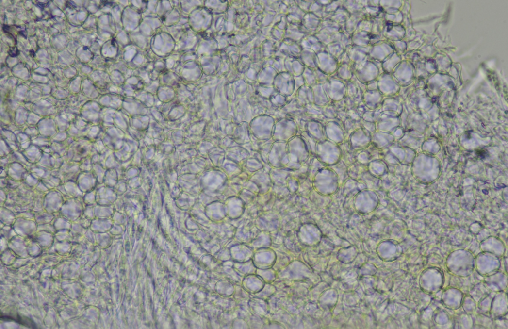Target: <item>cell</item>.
I'll list each match as a JSON object with an SVG mask.
<instances>
[{"instance_id": "2", "label": "cell", "mask_w": 508, "mask_h": 329, "mask_svg": "<svg viewBox=\"0 0 508 329\" xmlns=\"http://www.w3.org/2000/svg\"><path fill=\"white\" fill-rule=\"evenodd\" d=\"M340 182L336 172L329 167L319 170L313 178L314 186L319 190H335L338 187Z\"/></svg>"}, {"instance_id": "3", "label": "cell", "mask_w": 508, "mask_h": 329, "mask_svg": "<svg viewBox=\"0 0 508 329\" xmlns=\"http://www.w3.org/2000/svg\"><path fill=\"white\" fill-rule=\"evenodd\" d=\"M371 139L369 132L361 127L353 132L347 140L351 148L359 151L367 148L371 143Z\"/></svg>"}, {"instance_id": "7", "label": "cell", "mask_w": 508, "mask_h": 329, "mask_svg": "<svg viewBox=\"0 0 508 329\" xmlns=\"http://www.w3.org/2000/svg\"><path fill=\"white\" fill-rule=\"evenodd\" d=\"M306 131L317 142L327 139L325 133L324 125L318 121L313 120L308 121L306 125Z\"/></svg>"}, {"instance_id": "11", "label": "cell", "mask_w": 508, "mask_h": 329, "mask_svg": "<svg viewBox=\"0 0 508 329\" xmlns=\"http://www.w3.org/2000/svg\"><path fill=\"white\" fill-rule=\"evenodd\" d=\"M367 171V166L358 162L349 165L347 168V173L350 178L357 181L360 180Z\"/></svg>"}, {"instance_id": "1", "label": "cell", "mask_w": 508, "mask_h": 329, "mask_svg": "<svg viewBox=\"0 0 508 329\" xmlns=\"http://www.w3.org/2000/svg\"><path fill=\"white\" fill-rule=\"evenodd\" d=\"M315 156L324 166L329 167L337 164L341 160L342 150L339 145L326 139L317 142Z\"/></svg>"}, {"instance_id": "17", "label": "cell", "mask_w": 508, "mask_h": 329, "mask_svg": "<svg viewBox=\"0 0 508 329\" xmlns=\"http://www.w3.org/2000/svg\"><path fill=\"white\" fill-rule=\"evenodd\" d=\"M9 53L12 57H15L18 55V51L16 48H12L10 49Z\"/></svg>"}, {"instance_id": "16", "label": "cell", "mask_w": 508, "mask_h": 329, "mask_svg": "<svg viewBox=\"0 0 508 329\" xmlns=\"http://www.w3.org/2000/svg\"><path fill=\"white\" fill-rule=\"evenodd\" d=\"M361 127L367 130L372 135L377 131L376 123L367 122L362 119L360 121Z\"/></svg>"}, {"instance_id": "14", "label": "cell", "mask_w": 508, "mask_h": 329, "mask_svg": "<svg viewBox=\"0 0 508 329\" xmlns=\"http://www.w3.org/2000/svg\"><path fill=\"white\" fill-rule=\"evenodd\" d=\"M382 112L367 111L363 115L362 119L366 121L376 123L380 117Z\"/></svg>"}, {"instance_id": "6", "label": "cell", "mask_w": 508, "mask_h": 329, "mask_svg": "<svg viewBox=\"0 0 508 329\" xmlns=\"http://www.w3.org/2000/svg\"><path fill=\"white\" fill-rule=\"evenodd\" d=\"M394 141L392 133L377 131L372 135L371 144L380 150L388 149Z\"/></svg>"}, {"instance_id": "12", "label": "cell", "mask_w": 508, "mask_h": 329, "mask_svg": "<svg viewBox=\"0 0 508 329\" xmlns=\"http://www.w3.org/2000/svg\"><path fill=\"white\" fill-rule=\"evenodd\" d=\"M337 120L340 123L344 128L346 135V140L348 139L350 135L353 132L361 127L360 122L346 118Z\"/></svg>"}, {"instance_id": "8", "label": "cell", "mask_w": 508, "mask_h": 329, "mask_svg": "<svg viewBox=\"0 0 508 329\" xmlns=\"http://www.w3.org/2000/svg\"><path fill=\"white\" fill-rule=\"evenodd\" d=\"M325 88L329 97L334 101L342 100L345 95V86L340 82H329Z\"/></svg>"}, {"instance_id": "15", "label": "cell", "mask_w": 508, "mask_h": 329, "mask_svg": "<svg viewBox=\"0 0 508 329\" xmlns=\"http://www.w3.org/2000/svg\"><path fill=\"white\" fill-rule=\"evenodd\" d=\"M324 117L328 120H333L337 119L338 112L334 106L322 109Z\"/></svg>"}, {"instance_id": "10", "label": "cell", "mask_w": 508, "mask_h": 329, "mask_svg": "<svg viewBox=\"0 0 508 329\" xmlns=\"http://www.w3.org/2000/svg\"><path fill=\"white\" fill-rule=\"evenodd\" d=\"M364 98L366 106L373 111L377 109L381 102L382 95L377 90L368 91Z\"/></svg>"}, {"instance_id": "4", "label": "cell", "mask_w": 508, "mask_h": 329, "mask_svg": "<svg viewBox=\"0 0 508 329\" xmlns=\"http://www.w3.org/2000/svg\"><path fill=\"white\" fill-rule=\"evenodd\" d=\"M324 129L327 139L339 145L346 140L344 128L337 119L328 121L324 125Z\"/></svg>"}, {"instance_id": "13", "label": "cell", "mask_w": 508, "mask_h": 329, "mask_svg": "<svg viewBox=\"0 0 508 329\" xmlns=\"http://www.w3.org/2000/svg\"><path fill=\"white\" fill-rule=\"evenodd\" d=\"M371 161V155L366 149L358 152L357 162L360 164L367 166Z\"/></svg>"}, {"instance_id": "9", "label": "cell", "mask_w": 508, "mask_h": 329, "mask_svg": "<svg viewBox=\"0 0 508 329\" xmlns=\"http://www.w3.org/2000/svg\"><path fill=\"white\" fill-rule=\"evenodd\" d=\"M387 165L383 160L371 161L367 165L368 172L373 176L381 179L387 173Z\"/></svg>"}, {"instance_id": "5", "label": "cell", "mask_w": 508, "mask_h": 329, "mask_svg": "<svg viewBox=\"0 0 508 329\" xmlns=\"http://www.w3.org/2000/svg\"><path fill=\"white\" fill-rule=\"evenodd\" d=\"M398 123V119L393 115V112H384L376 123L377 130L392 133L396 129Z\"/></svg>"}]
</instances>
